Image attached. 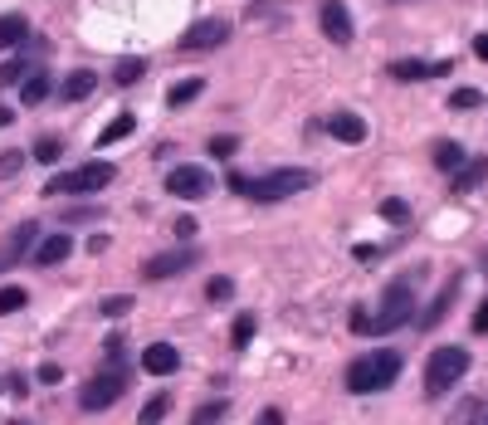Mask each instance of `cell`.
Segmentation results:
<instances>
[{"instance_id": "1", "label": "cell", "mask_w": 488, "mask_h": 425, "mask_svg": "<svg viewBox=\"0 0 488 425\" xmlns=\"http://www.w3.org/2000/svg\"><path fill=\"white\" fill-rule=\"evenodd\" d=\"M229 186H235L239 196H249V201L260 206H274V201H289V196H298L303 186H313V176L303 172V166H279V172H264V176H229Z\"/></svg>"}, {"instance_id": "2", "label": "cell", "mask_w": 488, "mask_h": 425, "mask_svg": "<svg viewBox=\"0 0 488 425\" xmlns=\"http://www.w3.org/2000/svg\"><path fill=\"white\" fill-rule=\"evenodd\" d=\"M396 377H400V352H366V357H356L347 367V391L371 396V391H386Z\"/></svg>"}, {"instance_id": "3", "label": "cell", "mask_w": 488, "mask_h": 425, "mask_svg": "<svg viewBox=\"0 0 488 425\" xmlns=\"http://www.w3.org/2000/svg\"><path fill=\"white\" fill-rule=\"evenodd\" d=\"M410 318H415V289H410V279H396V283H386V293H381V308H377V313H371V337H386V333L406 328Z\"/></svg>"}, {"instance_id": "4", "label": "cell", "mask_w": 488, "mask_h": 425, "mask_svg": "<svg viewBox=\"0 0 488 425\" xmlns=\"http://www.w3.org/2000/svg\"><path fill=\"white\" fill-rule=\"evenodd\" d=\"M118 176V166L112 162H83L74 166V172H59V176H49V196H89V191H103L108 181Z\"/></svg>"}, {"instance_id": "5", "label": "cell", "mask_w": 488, "mask_h": 425, "mask_svg": "<svg viewBox=\"0 0 488 425\" xmlns=\"http://www.w3.org/2000/svg\"><path fill=\"white\" fill-rule=\"evenodd\" d=\"M127 367L118 362V367H103L98 377H89L83 381V391H79V406L89 410V416H98V410H108L112 401H122V391H127Z\"/></svg>"}, {"instance_id": "6", "label": "cell", "mask_w": 488, "mask_h": 425, "mask_svg": "<svg viewBox=\"0 0 488 425\" xmlns=\"http://www.w3.org/2000/svg\"><path fill=\"white\" fill-rule=\"evenodd\" d=\"M469 372V352L464 347H435L425 362V391L430 396H444L450 387H459V377Z\"/></svg>"}, {"instance_id": "7", "label": "cell", "mask_w": 488, "mask_h": 425, "mask_svg": "<svg viewBox=\"0 0 488 425\" xmlns=\"http://www.w3.org/2000/svg\"><path fill=\"white\" fill-rule=\"evenodd\" d=\"M225 39H229V20L210 16V20H196L191 30L181 35V49H191V54H210V49H220Z\"/></svg>"}, {"instance_id": "8", "label": "cell", "mask_w": 488, "mask_h": 425, "mask_svg": "<svg viewBox=\"0 0 488 425\" xmlns=\"http://www.w3.org/2000/svg\"><path fill=\"white\" fill-rule=\"evenodd\" d=\"M166 191L176 201H200V196H210V172H200V166H171Z\"/></svg>"}, {"instance_id": "9", "label": "cell", "mask_w": 488, "mask_h": 425, "mask_svg": "<svg viewBox=\"0 0 488 425\" xmlns=\"http://www.w3.org/2000/svg\"><path fill=\"white\" fill-rule=\"evenodd\" d=\"M35 245H39V225H35V220H20L16 230L5 235V245H0V274H5V269H16Z\"/></svg>"}, {"instance_id": "10", "label": "cell", "mask_w": 488, "mask_h": 425, "mask_svg": "<svg viewBox=\"0 0 488 425\" xmlns=\"http://www.w3.org/2000/svg\"><path fill=\"white\" fill-rule=\"evenodd\" d=\"M196 264V250H166V254H152L147 264H142V279H176V274H186V269Z\"/></svg>"}, {"instance_id": "11", "label": "cell", "mask_w": 488, "mask_h": 425, "mask_svg": "<svg viewBox=\"0 0 488 425\" xmlns=\"http://www.w3.org/2000/svg\"><path fill=\"white\" fill-rule=\"evenodd\" d=\"M318 25H323V35L333 39V45H352V16H347L342 0H323V5H318Z\"/></svg>"}, {"instance_id": "12", "label": "cell", "mask_w": 488, "mask_h": 425, "mask_svg": "<svg viewBox=\"0 0 488 425\" xmlns=\"http://www.w3.org/2000/svg\"><path fill=\"white\" fill-rule=\"evenodd\" d=\"M142 367H147L152 377H171L181 367V352L171 347V343H152L147 352H142Z\"/></svg>"}, {"instance_id": "13", "label": "cell", "mask_w": 488, "mask_h": 425, "mask_svg": "<svg viewBox=\"0 0 488 425\" xmlns=\"http://www.w3.org/2000/svg\"><path fill=\"white\" fill-rule=\"evenodd\" d=\"M459 299V274H450V283H444V289H440V299L435 303H430L425 308V313H420V333H430V328H435V323L444 318V313H450V303Z\"/></svg>"}, {"instance_id": "14", "label": "cell", "mask_w": 488, "mask_h": 425, "mask_svg": "<svg viewBox=\"0 0 488 425\" xmlns=\"http://www.w3.org/2000/svg\"><path fill=\"white\" fill-rule=\"evenodd\" d=\"M435 74H450V64H425V59H396V64H391V79H400V83L435 79Z\"/></svg>"}, {"instance_id": "15", "label": "cell", "mask_w": 488, "mask_h": 425, "mask_svg": "<svg viewBox=\"0 0 488 425\" xmlns=\"http://www.w3.org/2000/svg\"><path fill=\"white\" fill-rule=\"evenodd\" d=\"M69 250H74V239H69V235H49V239H39V245H35V264L54 269V264L69 260Z\"/></svg>"}, {"instance_id": "16", "label": "cell", "mask_w": 488, "mask_h": 425, "mask_svg": "<svg viewBox=\"0 0 488 425\" xmlns=\"http://www.w3.org/2000/svg\"><path fill=\"white\" fill-rule=\"evenodd\" d=\"M93 89H98V74H93V69H74V74L64 79L59 98H64V103H83V98H89Z\"/></svg>"}, {"instance_id": "17", "label": "cell", "mask_w": 488, "mask_h": 425, "mask_svg": "<svg viewBox=\"0 0 488 425\" xmlns=\"http://www.w3.org/2000/svg\"><path fill=\"white\" fill-rule=\"evenodd\" d=\"M327 133L337 142H347V147H356V142H366V122L356 118V112H337V118L327 122Z\"/></svg>"}, {"instance_id": "18", "label": "cell", "mask_w": 488, "mask_h": 425, "mask_svg": "<svg viewBox=\"0 0 488 425\" xmlns=\"http://www.w3.org/2000/svg\"><path fill=\"white\" fill-rule=\"evenodd\" d=\"M45 98H49V74H45V69H30L25 83H20V103L25 108H39Z\"/></svg>"}, {"instance_id": "19", "label": "cell", "mask_w": 488, "mask_h": 425, "mask_svg": "<svg viewBox=\"0 0 488 425\" xmlns=\"http://www.w3.org/2000/svg\"><path fill=\"white\" fill-rule=\"evenodd\" d=\"M30 39V20L25 16H0V49H20Z\"/></svg>"}, {"instance_id": "20", "label": "cell", "mask_w": 488, "mask_h": 425, "mask_svg": "<svg viewBox=\"0 0 488 425\" xmlns=\"http://www.w3.org/2000/svg\"><path fill=\"white\" fill-rule=\"evenodd\" d=\"M200 93H206V79H176V83L166 89V103H171V108H186V103H196Z\"/></svg>"}, {"instance_id": "21", "label": "cell", "mask_w": 488, "mask_h": 425, "mask_svg": "<svg viewBox=\"0 0 488 425\" xmlns=\"http://www.w3.org/2000/svg\"><path fill=\"white\" fill-rule=\"evenodd\" d=\"M133 133H137V118H133V112H118V118H112V122L103 127V133H98V147H112V142H127Z\"/></svg>"}, {"instance_id": "22", "label": "cell", "mask_w": 488, "mask_h": 425, "mask_svg": "<svg viewBox=\"0 0 488 425\" xmlns=\"http://www.w3.org/2000/svg\"><path fill=\"white\" fill-rule=\"evenodd\" d=\"M142 74H147V59H142V54H127V59L112 64V79H118L122 89H133V83H137Z\"/></svg>"}, {"instance_id": "23", "label": "cell", "mask_w": 488, "mask_h": 425, "mask_svg": "<svg viewBox=\"0 0 488 425\" xmlns=\"http://www.w3.org/2000/svg\"><path fill=\"white\" fill-rule=\"evenodd\" d=\"M483 181H488V162L473 157V162H464V172L454 176V191H473V186H483Z\"/></svg>"}, {"instance_id": "24", "label": "cell", "mask_w": 488, "mask_h": 425, "mask_svg": "<svg viewBox=\"0 0 488 425\" xmlns=\"http://www.w3.org/2000/svg\"><path fill=\"white\" fill-rule=\"evenodd\" d=\"M435 166L459 176V166H464V147H459V142H435Z\"/></svg>"}, {"instance_id": "25", "label": "cell", "mask_w": 488, "mask_h": 425, "mask_svg": "<svg viewBox=\"0 0 488 425\" xmlns=\"http://www.w3.org/2000/svg\"><path fill=\"white\" fill-rule=\"evenodd\" d=\"M381 220H391V225H410V206L400 201V196H386V201H381Z\"/></svg>"}, {"instance_id": "26", "label": "cell", "mask_w": 488, "mask_h": 425, "mask_svg": "<svg viewBox=\"0 0 488 425\" xmlns=\"http://www.w3.org/2000/svg\"><path fill=\"white\" fill-rule=\"evenodd\" d=\"M166 410H171V396L162 391V396H152V401H147V406H142V416H137V420H142V425H156V420H162V416H166Z\"/></svg>"}, {"instance_id": "27", "label": "cell", "mask_w": 488, "mask_h": 425, "mask_svg": "<svg viewBox=\"0 0 488 425\" xmlns=\"http://www.w3.org/2000/svg\"><path fill=\"white\" fill-rule=\"evenodd\" d=\"M59 152H64V142H59V137H39V142H35V162H45V166L59 162Z\"/></svg>"}, {"instance_id": "28", "label": "cell", "mask_w": 488, "mask_h": 425, "mask_svg": "<svg viewBox=\"0 0 488 425\" xmlns=\"http://www.w3.org/2000/svg\"><path fill=\"white\" fill-rule=\"evenodd\" d=\"M25 299H30L25 289H0V318H5V313H20Z\"/></svg>"}, {"instance_id": "29", "label": "cell", "mask_w": 488, "mask_h": 425, "mask_svg": "<svg viewBox=\"0 0 488 425\" xmlns=\"http://www.w3.org/2000/svg\"><path fill=\"white\" fill-rule=\"evenodd\" d=\"M229 293H235V283H229L225 274H215V279L206 283V299H210V303H225V299H229Z\"/></svg>"}, {"instance_id": "30", "label": "cell", "mask_w": 488, "mask_h": 425, "mask_svg": "<svg viewBox=\"0 0 488 425\" xmlns=\"http://www.w3.org/2000/svg\"><path fill=\"white\" fill-rule=\"evenodd\" d=\"M225 410H229L225 401H206V406H200L191 420H196V425H215V420H225Z\"/></svg>"}, {"instance_id": "31", "label": "cell", "mask_w": 488, "mask_h": 425, "mask_svg": "<svg viewBox=\"0 0 488 425\" xmlns=\"http://www.w3.org/2000/svg\"><path fill=\"white\" fill-rule=\"evenodd\" d=\"M10 83H25V59H5V64H0V89H10Z\"/></svg>"}, {"instance_id": "32", "label": "cell", "mask_w": 488, "mask_h": 425, "mask_svg": "<svg viewBox=\"0 0 488 425\" xmlns=\"http://www.w3.org/2000/svg\"><path fill=\"white\" fill-rule=\"evenodd\" d=\"M229 337H235V347H249V337H254V313H239V318H235V333H229Z\"/></svg>"}, {"instance_id": "33", "label": "cell", "mask_w": 488, "mask_h": 425, "mask_svg": "<svg viewBox=\"0 0 488 425\" xmlns=\"http://www.w3.org/2000/svg\"><path fill=\"white\" fill-rule=\"evenodd\" d=\"M25 166V152H0V181H10Z\"/></svg>"}, {"instance_id": "34", "label": "cell", "mask_w": 488, "mask_h": 425, "mask_svg": "<svg viewBox=\"0 0 488 425\" xmlns=\"http://www.w3.org/2000/svg\"><path fill=\"white\" fill-rule=\"evenodd\" d=\"M483 103V93L479 89H459V93H450V108L459 112V108H479Z\"/></svg>"}, {"instance_id": "35", "label": "cell", "mask_w": 488, "mask_h": 425, "mask_svg": "<svg viewBox=\"0 0 488 425\" xmlns=\"http://www.w3.org/2000/svg\"><path fill=\"white\" fill-rule=\"evenodd\" d=\"M239 142L235 137H210V157H235Z\"/></svg>"}, {"instance_id": "36", "label": "cell", "mask_w": 488, "mask_h": 425, "mask_svg": "<svg viewBox=\"0 0 488 425\" xmlns=\"http://www.w3.org/2000/svg\"><path fill=\"white\" fill-rule=\"evenodd\" d=\"M103 313H108V318H122V313H133V299H127V293H118V299H108V303H103Z\"/></svg>"}, {"instance_id": "37", "label": "cell", "mask_w": 488, "mask_h": 425, "mask_svg": "<svg viewBox=\"0 0 488 425\" xmlns=\"http://www.w3.org/2000/svg\"><path fill=\"white\" fill-rule=\"evenodd\" d=\"M39 381H45V387H59V381H64V367H59V362H45V367H39Z\"/></svg>"}, {"instance_id": "38", "label": "cell", "mask_w": 488, "mask_h": 425, "mask_svg": "<svg viewBox=\"0 0 488 425\" xmlns=\"http://www.w3.org/2000/svg\"><path fill=\"white\" fill-rule=\"evenodd\" d=\"M352 333H366V337H371V313H366L362 303L352 308Z\"/></svg>"}, {"instance_id": "39", "label": "cell", "mask_w": 488, "mask_h": 425, "mask_svg": "<svg viewBox=\"0 0 488 425\" xmlns=\"http://www.w3.org/2000/svg\"><path fill=\"white\" fill-rule=\"evenodd\" d=\"M473 333H488V299L473 308Z\"/></svg>"}, {"instance_id": "40", "label": "cell", "mask_w": 488, "mask_h": 425, "mask_svg": "<svg viewBox=\"0 0 488 425\" xmlns=\"http://www.w3.org/2000/svg\"><path fill=\"white\" fill-rule=\"evenodd\" d=\"M176 235H181V239H191V235H196V220H191V216H181V220H176Z\"/></svg>"}, {"instance_id": "41", "label": "cell", "mask_w": 488, "mask_h": 425, "mask_svg": "<svg viewBox=\"0 0 488 425\" xmlns=\"http://www.w3.org/2000/svg\"><path fill=\"white\" fill-rule=\"evenodd\" d=\"M473 54H479V59L488 64V35H473Z\"/></svg>"}, {"instance_id": "42", "label": "cell", "mask_w": 488, "mask_h": 425, "mask_svg": "<svg viewBox=\"0 0 488 425\" xmlns=\"http://www.w3.org/2000/svg\"><path fill=\"white\" fill-rule=\"evenodd\" d=\"M254 425H283V416H279V410H260V420H254Z\"/></svg>"}, {"instance_id": "43", "label": "cell", "mask_w": 488, "mask_h": 425, "mask_svg": "<svg viewBox=\"0 0 488 425\" xmlns=\"http://www.w3.org/2000/svg\"><path fill=\"white\" fill-rule=\"evenodd\" d=\"M10 118H16V112H10V108H0V127H10Z\"/></svg>"}, {"instance_id": "44", "label": "cell", "mask_w": 488, "mask_h": 425, "mask_svg": "<svg viewBox=\"0 0 488 425\" xmlns=\"http://www.w3.org/2000/svg\"><path fill=\"white\" fill-rule=\"evenodd\" d=\"M479 425H488V410H483V420H479Z\"/></svg>"}, {"instance_id": "45", "label": "cell", "mask_w": 488, "mask_h": 425, "mask_svg": "<svg viewBox=\"0 0 488 425\" xmlns=\"http://www.w3.org/2000/svg\"><path fill=\"white\" fill-rule=\"evenodd\" d=\"M10 425H25V420H10Z\"/></svg>"}]
</instances>
